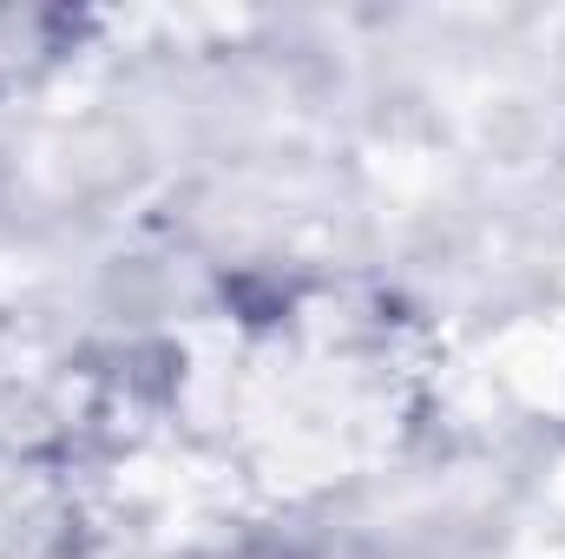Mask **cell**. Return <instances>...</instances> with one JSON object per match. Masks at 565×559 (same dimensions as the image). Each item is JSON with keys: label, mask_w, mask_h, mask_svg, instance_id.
<instances>
[{"label": "cell", "mask_w": 565, "mask_h": 559, "mask_svg": "<svg viewBox=\"0 0 565 559\" xmlns=\"http://www.w3.org/2000/svg\"><path fill=\"white\" fill-rule=\"evenodd\" d=\"M60 40H66V20L60 13H20V7H7L0 13V73L46 66L60 53Z\"/></svg>", "instance_id": "1"}]
</instances>
